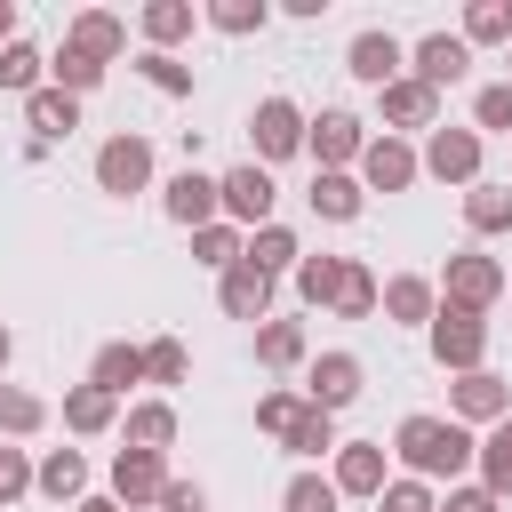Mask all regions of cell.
Here are the masks:
<instances>
[{
    "mask_svg": "<svg viewBox=\"0 0 512 512\" xmlns=\"http://www.w3.org/2000/svg\"><path fill=\"white\" fill-rule=\"evenodd\" d=\"M464 48H512V0H472L464 24H456Z\"/></svg>",
    "mask_w": 512,
    "mask_h": 512,
    "instance_id": "obj_34",
    "label": "cell"
},
{
    "mask_svg": "<svg viewBox=\"0 0 512 512\" xmlns=\"http://www.w3.org/2000/svg\"><path fill=\"white\" fill-rule=\"evenodd\" d=\"M72 512H120V504H112V496H80Z\"/></svg>",
    "mask_w": 512,
    "mask_h": 512,
    "instance_id": "obj_52",
    "label": "cell"
},
{
    "mask_svg": "<svg viewBox=\"0 0 512 512\" xmlns=\"http://www.w3.org/2000/svg\"><path fill=\"white\" fill-rule=\"evenodd\" d=\"M24 496H32V448L0 440V512H8V504H24Z\"/></svg>",
    "mask_w": 512,
    "mask_h": 512,
    "instance_id": "obj_47",
    "label": "cell"
},
{
    "mask_svg": "<svg viewBox=\"0 0 512 512\" xmlns=\"http://www.w3.org/2000/svg\"><path fill=\"white\" fill-rule=\"evenodd\" d=\"M144 384H160V400H168L176 384H192V352H184V336H152V344H144Z\"/></svg>",
    "mask_w": 512,
    "mask_h": 512,
    "instance_id": "obj_37",
    "label": "cell"
},
{
    "mask_svg": "<svg viewBox=\"0 0 512 512\" xmlns=\"http://www.w3.org/2000/svg\"><path fill=\"white\" fill-rule=\"evenodd\" d=\"M240 240H248V232L216 216V224H200V232H192V264H208V272H232V264H240Z\"/></svg>",
    "mask_w": 512,
    "mask_h": 512,
    "instance_id": "obj_40",
    "label": "cell"
},
{
    "mask_svg": "<svg viewBox=\"0 0 512 512\" xmlns=\"http://www.w3.org/2000/svg\"><path fill=\"white\" fill-rule=\"evenodd\" d=\"M376 512H440V488H424V480L392 472V480H384V496H376Z\"/></svg>",
    "mask_w": 512,
    "mask_h": 512,
    "instance_id": "obj_46",
    "label": "cell"
},
{
    "mask_svg": "<svg viewBox=\"0 0 512 512\" xmlns=\"http://www.w3.org/2000/svg\"><path fill=\"white\" fill-rule=\"evenodd\" d=\"M472 136H512V80H488L472 96Z\"/></svg>",
    "mask_w": 512,
    "mask_h": 512,
    "instance_id": "obj_45",
    "label": "cell"
},
{
    "mask_svg": "<svg viewBox=\"0 0 512 512\" xmlns=\"http://www.w3.org/2000/svg\"><path fill=\"white\" fill-rule=\"evenodd\" d=\"M344 72H352L360 88H392V80L408 72V40H392L384 24H368V32H352V48H344Z\"/></svg>",
    "mask_w": 512,
    "mask_h": 512,
    "instance_id": "obj_13",
    "label": "cell"
},
{
    "mask_svg": "<svg viewBox=\"0 0 512 512\" xmlns=\"http://www.w3.org/2000/svg\"><path fill=\"white\" fill-rule=\"evenodd\" d=\"M504 144H512V136H504Z\"/></svg>",
    "mask_w": 512,
    "mask_h": 512,
    "instance_id": "obj_55",
    "label": "cell"
},
{
    "mask_svg": "<svg viewBox=\"0 0 512 512\" xmlns=\"http://www.w3.org/2000/svg\"><path fill=\"white\" fill-rule=\"evenodd\" d=\"M24 128H32V144H64V136L80 128V96H64V88H32V96H24Z\"/></svg>",
    "mask_w": 512,
    "mask_h": 512,
    "instance_id": "obj_24",
    "label": "cell"
},
{
    "mask_svg": "<svg viewBox=\"0 0 512 512\" xmlns=\"http://www.w3.org/2000/svg\"><path fill=\"white\" fill-rule=\"evenodd\" d=\"M376 312H384L392 328H424V320L440 312V288H432L424 272H392V280L376 288Z\"/></svg>",
    "mask_w": 512,
    "mask_h": 512,
    "instance_id": "obj_19",
    "label": "cell"
},
{
    "mask_svg": "<svg viewBox=\"0 0 512 512\" xmlns=\"http://www.w3.org/2000/svg\"><path fill=\"white\" fill-rule=\"evenodd\" d=\"M272 200H280V184H272V168H256V160H240V168L216 176V208H224V224H240V232L272 224Z\"/></svg>",
    "mask_w": 512,
    "mask_h": 512,
    "instance_id": "obj_8",
    "label": "cell"
},
{
    "mask_svg": "<svg viewBox=\"0 0 512 512\" xmlns=\"http://www.w3.org/2000/svg\"><path fill=\"white\" fill-rule=\"evenodd\" d=\"M88 384H96V392H112V400H128V384H144V344H96Z\"/></svg>",
    "mask_w": 512,
    "mask_h": 512,
    "instance_id": "obj_31",
    "label": "cell"
},
{
    "mask_svg": "<svg viewBox=\"0 0 512 512\" xmlns=\"http://www.w3.org/2000/svg\"><path fill=\"white\" fill-rule=\"evenodd\" d=\"M448 416H456L464 432H488V424L512 416V384H504L496 368H464V376H448Z\"/></svg>",
    "mask_w": 512,
    "mask_h": 512,
    "instance_id": "obj_9",
    "label": "cell"
},
{
    "mask_svg": "<svg viewBox=\"0 0 512 512\" xmlns=\"http://www.w3.org/2000/svg\"><path fill=\"white\" fill-rule=\"evenodd\" d=\"M120 448H152V456H168L176 448V408L152 392V400H128V416H120Z\"/></svg>",
    "mask_w": 512,
    "mask_h": 512,
    "instance_id": "obj_22",
    "label": "cell"
},
{
    "mask_svg": "<svg viewBox=\"0 0 512 512\" xmlns=\"http://www.w3.org/2000/svg\"><path fill=\"white\" fill-rule=\"evenodd\" d=\"M296 464H320V456H336V416H320L312 400H304V416L288 424V440H280Z\"/></svg>",
    "mask_w": 512,
    "mask_h": 512,
    "instance_id": "obj_38",
    "label": "cell"
},
{
    "mask_svg": "<svg viewBox=\"0 0 512 512\" xmlns=\"http://www.w3.org/2000/svg\"><path fill=\"white\" fill-rule=\"evenodd\" d=\"M424 344H432V360H440L448 376H464V368H488V320H480V312H456V304H440V312L424 320Z\"/></svg>",
    "mask_w": 512,
    "mask_h": 512,
    "instance_id": "obj_5",
    "label": "cell"
},
{
    "mask_svg": "<svg viewBox=\"0 0 512 512\" xmlns=\"http://www.w3.org/2000/svg\"><path fill=\"white\" fill-rule=\"evenodd\" d=\"M96 192H112V200L152 192V136H144V128H112V136L96 144Z\"/></svg>",
    "mask_w": 512,
    "mask_h": 512,
    "instance_id": "obj_4",
    "label": "cell"
},
{
    "mask_svg": "<svg viewBox=\"0 0 512 512\" xmlns=\"http://www.w3.org/2000/svg\"><path fill=\"white\" fill-rule=\"evenodd\" d=\"M504 80H512V48H504Z\"/></svg>",
    "mask_w": 512,
    "mask_h": 512,
    "instance_id": "obj_53",
    "label": "cell"
},
{
    "mask_svg": "<svg viewBox=\"0 0 512 512\" xmlns=\"http://www.w3.org/2000/svg\"><path fill=\"white\" fill-rule=\"evenodd\" d=\"M344 264H352V256H328V248H320V256H296V272H288V280H296V304H304V312H328L336 288H344Z\"/></svg>",
    "mask_w": 512,
    "mask_h": 512,
    "instance_id": "obj_27",
    "label": "cell"
},
{
    "mask_svg": "<svg viewBox=\"0 0 512 512\" xmlns=\"http://www.w3.org/2000/svg\"><path fill=\"white\" fill-rule=\"evenodd\" d=\"M368 120L360 112H344V104H320V112H304V152H312V168H360V152H368Z\"/></svg>",
    "mask_w": 512,
    "mask_h": 512,
    "instance_id": "obj_3",
    "label": "cell"
},
{
    "mask_svg": "<svg viewBox=\"0 0 512 512\" xmlns=\"http://www.w3.org/2000/svg\"><path fill=\"white\" fill-rule=\"evenodd\" d=\"M360 192H408L424 168H416V144L408 136H368V152H360Z\"/></svg>",
    "mask_w": 512,
    "mask_h": 512,
    "instance_id": "obj_16",
    "label": "cell"
},
{
    "mask_svg": "<svg viewBox=\"0 0 512 512\" xmlns=\"http://www.w3.org/2000/svg\"><path fill=\"white\" fill-rule=\"evenodd\" d=\"M376 288H384V280L352 256V264H344V288H336V304H328V312H336V320H376Z\"/></svg>",
    "mask_w": 512,
    "mask_h": 512,
    "instance_id": "obj_41",
    "label": "cell"
},
{
    "mask_svg": "<svg viewBox=\"0 0 512 512\" xmlns=\"http://www.w3.org/2000/svg\"><path fill=\"white\" fill-rule=\"evenodd\" d=\"M248 160L256 168H272V160H296L304 152V104L296 96H256V112H248Z\"/></svg>",
    "mask_w": 512,
    "mask_h": 512,
    "instance_id": "obj_7",
    "label": "cell"
},
{
    "mask_svg": "<svg viewBox=\"0 0 512 512\" xmlns=\"http://www.w3.org/2000/svg\"><path fill=\"white\" fill-rule=\"evenodd\" d=\"M296 256H304V240H296V232H288L280 216H272V224H256V232L240 240V264H256L264 280H280V272H296Z\"/></svg>",
    "mask_w": 512,
    "mask_h": 512,
    "instance_id": "obj_26",
    "label": "cell"
},
{
    "mask_svg": "<svg viewBox=\"0 0 512 512\" xmlns=\"http://www.w3.org/2000/svg\"><path fill=\"white\" fill-rule=\"evenodd\" d=\"M32 88H48V56L16 32V40L0 48V96H32Z\"/></svg>",
    "mask_w": 512,
    "mask_h": 512,
    "instance_id": "obj_35",
    "label": "cell"
},
{
    "mask_svg": "<svg viewBox=\"0 0 512 512\" xmlns=\"http://www.w3.org/2000/svg\"><path fill=\"white\" fill-rule=\"evenodd\" d=\"M216 304H224V320H272V280L256 272V264H232V272H216Z\"/></svg>",
    "mask_w": 512,
    "mask_h": 512,
    "instance_id": "obj_21",
    "label": "cell"
},
{
    "mask_svg": "<svg viewBox=\"0 0 512 512\" xmlns=\"http://www.w3.org/2000/svg\"><path fill=\"white\" fill-rule=\"evenodd\" d=\"M168 480H176L168 456H152V448H112V488H104V496H112L120 512H152Z\"/></svg>",
    "mask_w": 512,
    "mask_h": 512,
    "instance_id": "obj_11",
    "label": "cell"
},
{
    "mask_svg": "<svg viewBox=\"0 0 512 512\" xmlns=\"http://www.w3.org/2000/svg\"><path fill=\"white\" fill-rule=\"evenodd\" d=\"M432 288H440V304H456V312H480V320H488V312L504 304L512 272H504L488 248H456V256L440 264V280H432Z\"/></svg>",
    "mask_w": 512,
    "mask_h": 512,
    "instance_id": "obj_2",
    "label": "cell"
},
{
    "mask_svg": "<svg viewBox=\"0 0 512 512\" xmlns=\"http://www.w3.org/2000/svg\"><path fill=\"white\" fill-rule=\"evenodd\" d=\"M56 416H64V432H72V440H96V432H112V424H120V400H112V392H96V384H72Z\"/></svg>",
    "mask_w": 512,
    "mask_h": 512,
    "instance_id": "obj_29",
    "label": "cell"
},
{
    "mask_svg": "<svg viewBox=\"0 0 512 512\" xmlns=\"http://www.w3.org/2000/svg\"><path fill=\"white\" fill-rule=\"evenodd\" d=\"M376 112H384V136H408V128L432 136V128H440V96H432L424 80H408V72H400L392 88H376Z\"/></svg>",
    "mask_w": 512,
    "mask_h": 512,
    "instance_id": "obj_17",
    "label": "cell"
},
{
    "mask_svg": "<svg viewBox=\"0 0 512 512\" xmlns=\"http://www.w3.org/2000/svg\"><path fill=\"white\" fill-rule=\"evenodd\" d=\"M152 512H208V488H200V480H168Z\"/></svg>",
    "mask_w": 512,
    "mask_h": 512,
    "instance_id": "obj_49",
    "label": "cell"
},
{
    "mask_svg": "<svg viewBox=\"0 0 512 512\" xmlns=\"http://www.w3.org/2000/svg\"><path fill=\"white\" fill-rule=\"evenodd\" d=\"M464 72H472V48H464L456 32H424V40L408 48V80H424L432 96H448Z\"/></svg>",
    "mask_w": 512,
    "mask_h": 512,
    "instance_id": "obj_15",
    "label": "cell"
},
{
    "mask_svg": "<svg viewBox=\"0 0 512 512\" xmlns=\"http://www.w3.org/2000/svg\"><path fill=\"white\" fill-rule=\"evenodd\" d=\"M48 88H64V96H96V88H104V64H88V56L56 48V56H48Z\"/></svg>",
    "mask_w": 512,
    "mask_h": 512,
    "instance_id": "obj_43",
    "label": "cell"
},
{
    "mask_svg": "<svg viewBox=\"0 0 512 512\" xmlns=\"http://www.w3.org/2000/svg\"><path fill=\"white\" fill-rule=\"evenodd\" d=\"M32 496H48V504H80L88 496V456L80 448H48V456H32Z\"/></svg>",
    "mask_w": 512,
    "mask_h": 512,
    "instance_id": "obj_20",
    "label": "cell"
},
{
    "mask_svg": "<svg viewBox=\"0 0 512 512\" xmlns=\"http://www.w3.org/2000/svg\"><path fill=\"white\" fill-rule=\"evenodd\" d=\"M296 392H304L320 416H344V408L368 392V368H360V352L336 344V352H312V360H304V384H296Z\"/></svg>",
    "mask_w": 512,
    "mask_h": 512,
    "instance_id": "obj_6",
    "label": "cell"
},
{
    "mask_svg": "<svg viewBox=\"0 0 512 512\" xmlns=\"http://www.w3.org/2000/svg\"><path fill=\"white\" fill-rule=\"evenodd\" d=\"M472 472H480V488H488L496 504H512V416L480 432V448H472Z\"/></svg>",
    "mask_w": 512,
    "mask_h": 512,
    "instance_id": "obj_30",
    "label": "cell"
},
{
    "mask_svg": "<svg viewBox=\"0 0 512 512\" xmlns=\"http://www.w3.org/2000/svg\"><path fill=\"white\" fill-rule=\"evenodd\" d=\"M464 232H472V240L512 232V184H488V176H480V184L464 192Z\"/></svg>",
    "mask_w": 512,
    "mask_h": 512,
    "instance_id": "obj_32",
    "label": "cell"
},
{
    "mask_svg": "<svg viewBox=\"0 0 512 512\" xmlns=\"http://www.w3.org/2000/svg\"><path fill=\"white\" fill-rule=\"evenodd\" d=\"M160 216H168V224H184V232L216 224V216H224V208H216V176H200V168H176V176L160 184Z\"/></svg>",
    "mask_w": 512,
    "mask_h": 512,
    "instance_id": "obj_18",
    "label": "cell"
},
{
    "mask_svg": "<svg viewBox=\"0 0 512 512\" xmlns=\"http://www.w3.org/2000/svg\"><path fill=\"white\" fill-rule=\"evenodd\" d=\"M312 216L320 224H352L360 208H368V192H360V176H344V168H312Z\"/></svg>",
    "mask_w": 512,
    "mask_h": 512,
    "instance_id": "obj_25",
    "label": "cell"
},
{
    "mask_svg": "<svg viewBox=\"0 0 512 512\" xmlns=\"http://www.w3.org/2000/svg\"><path fill=\"white\" fill-rule=\"evenodd\" d=\"M296 416H304V392H296V384H272V392L256 400V432H264V440H288Z\"/></svg>",
    "mask_w": 512,
    "mask_h": 512,
    "instance_id": "obj_44",
    "label": "cell"
},
{
    "mask_svg": "<svg viewBox=\"0 0 512 512\" xmlns=\"http://www.w3.org/2000/svg\"><path fill=\"white\" fill-rule=\"evenodd\" d=\"M440 512H504L480 480H456V488H440Z\"/></svg>",
    "mask_w": 512,
    "mask_h": 512,
    "instance_id": "obj_48",
    "label": "cell"
},
{
    "mask_svg": "<svg viewBox=\"0 0 512 512\" xmlns=\"http://www.w3.org/2000/svg\"><path fill=\"white\" fill-rule=\"evenodd\" d=\"M16 40V0H0V48Z\"/></svg>",
    "mask_w": 512,
    "mask_h": 512,
    "instance_id": "obj_51",
    "label": "cell"
},
{
    "mask_svg": "<svg viewBox=\"0 0 512 512\" xmlns=\"http://www.w3.org/2000/svg\"><path fill=\"white\" fill-rule=\"evenodd\" d=\"M192 24H200V8H192V0H144V8H136L144 48H160V56H176V40H192Z\"/></svg>",
    "mask_w": 512,
    "mask_h": 512,
    "instance_id": "obj_23",
    "label": "cell"
},
{
    "mask_svg": "<svg viewBox=\"0 0 512 512\" xmlns=\"http://www.w3.org/2000/svg\"><path fill=\"white\" fill-rule=\"evenodd\" d=\"M200 24H208V32H224V40H248V32H264V24H272V0H208V8H200Z\"/></svg>",
    "mask_w": 512,
    "mask_h": 512,
    "instance_id": "obj_36",
    "label": "cell"
},
{
    "mask_svg": "<svg viewBox=\"0 0 512 512\" xmlns=\"http://www.w3.org/2000/svg\"><path fill=\"white\" fill-rule=\"evenodd\" d=\"M384 480H392V448L384 440H336V456H328V488L336 496H384Z\"/></svg>",
    "mask_w": 512,
    "mask_h": 512,
    "instance_id": "obj_10",
    "label": "cell"
},
{
    "mask_svg": "<svg viewBox=\"0 0 512 512\" xmlns=\"http://www.w3.org/2000/svg\"><path fill=\"white\" fill-rule=\"evenodd\" d=\"M8 360H16V328L0 320V376H8Z\"/></svg>",
    "mask_w": 512,
    "mask_h": 512,
    "instance_id": "obj_50",
    "label": "cell"
},
{
    "mask_svg": "<svg viewBox=\"0 0 512 512\" xmlns=\"http://www.w3.org/2000/svg\"><path fill=\"white\" fill-rule=\"evenodd\" d=\"M504 304H512V288H504Z\"/></svg>",
    "mask_w": 512,
    "mask_h": 512,
    "instance_id": "obj_54",
    "label": "cell"
},
{
    "mask_svg": "<svg viewBox=\"0 0 512 512\" xmlns=\"http://www.w3.org/2000/svg\"><path fill=\"white\" fill-rule=\"evenodd\" d=\"M256 360H264L272 376H296V368L312 360V336H304V320H264V328H256Z\"/></svg>",
    "mask_w": 512,
    "mask_h": 512,
    "instance_id": "obj_28",
    "label": "cell"
},
{
    "mask_svg": "<svg viewBox=\"0 0 512 512\" xmlns=\"http://www.w3.org/2000/svg\"><path fill=\"white\" fill-rule=\"evenodd\" d=\"M480 152H488V144H480L472 128H432L424 152H416V168L440 176V184H456V192H472V184H480Z\"/></svg>",
    "mask_w": 512,
    "mask_h": 512,
    "instance_id": "obj_12",
    "label": "cell"
},
{
    "mask_svg": "<svg viewBox=\"0 0 512 512\" xmlns=\"http://www.w3.org/2000/svg\"><path fill=\"white\" fill-rule=\"evenodd\" d=\"M48 416H56V408H48L40 392H24V384L0 376V440H32V432H48Z\"/></svg>",
    "mask_w": 512,
    "mask_h": 512,
    "instance_id": "obj_33",
    "label": "cell"
},
{
    "mask_svg": "<svg viewBox=\"0 0 512 512\" xmlns=\"http://www.w3.org/2000/svg\"><path fill=\"white\" fill-rule=\"evenodd\" d=\"M128 72H136L144 88H160V96H176V104L192 96V64H176V56H160V48H136V64H128Z\"/></svg>",
    "mask_w": 512,
    "mask_h": 512,
    "instance_id": "obj_39",
    "label": "cell"
},
{
    "mask_svg": "<svg viewBox=\"0 0 512 512\" xmlns=\"http://www.w3.org/2000/svg\"><path fill=\"white\" fill-rule=\"evenodd\" d=\"M336 504H344V496L320 480V464H296L288 488H280V512H336Z\"/></svg>",
    "mask_w": 512,
    "mask_h": 512,
    "instance_id": "obj_42",
    "label": "cell"
},
{
    "mask_svg": "<svg viewBox=\"0 0 512 512\" xmlns=\"http://www.w3.org/2000/svg\"><path fill=\"white\" fill-rule=\"evenodd\" d=\"M64 48H72V56H88V64H104V72H112V64H120V56H128V16H112V8H80V16H72V24H64Z\"/></svg>",
    "mask_w": 512,
    "mask_h": 512,
    "instance_id": "obj_14",
    "label": "cell"
},
{
    "mask_svg": "<svg viewBox=\"0 0 512 512\" xmlns=\"http://www.w3.org/2000/svg\"><path fill=\"white\" fill-rule=\"evenodd\" d=\"M472 448H480V432H464L456 416H400V432H392V456H400V472L408 480H424V488H456L464 472H472Z\"/></svg>",
    "mask_w": 512,
    "mask_h": 512,
    "instance_id": "obj_1",
    "label": "cell"
}]
</instances>
